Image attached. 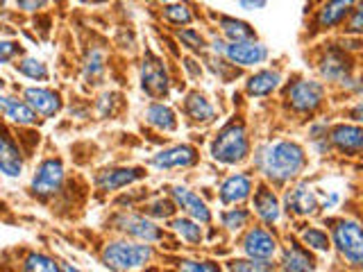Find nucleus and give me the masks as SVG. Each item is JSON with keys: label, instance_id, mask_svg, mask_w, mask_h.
<instances>
[{"label": "nucleus", "instance_id": "obj_22", "mask_svg": "<svg viewBox=\"0 0 363 272\" xmlns=\"http://www.w3.org/2000/svg\"><path fill=\"white\" fill-rule=\"evenodd\" d=\"M281 270L284 272H315V264L311 254L300 243H291L281 254Z\"/></svg>", "mask_w": 363, "mask_h": 272}, {"label": "nucleus", "instance_id": "obj_41", "mask_svg": "<svg viewBox=\"0 0 363 272\" xmlns=\"http://www.w3.org/2000/svg\"><path fill=\"white\" fill-rule=\"evenodd\" d=\"M350 16H352V21H350V32L359 34L361 32V7L357 5L354 9L350 11Z\"/></svg>", "mask_w": 363, "mask_h": 272}, {"label": "nucleus", "instance_id": "obj_32", "mask_svg": "<svg viewBox=\"0 0 363 272\" xmlns=\"http://www.w3.org/2000/svg\"><path fill=\"white\" fill-rule=\"evenodd\" d=\"M164 18L168 23H173V26H189V23L193 21V14L191 9L186 5H166L164 7Z\"/></svg>", "mask_w": 363, "mask_h": 272}, {"label": "nucleus", "instance_id": "obj_34", "mask_svg": "<svg viewBox=\"0 0 363 272\" xmlns=\"http://www.w3.org/2000/svg\"><path fill=\"white\" fill-rule=\"evenodd\" d=\"M230 272H272V264L257 259H238L230 264Z\"/></svg>", "mask_w": 363, "mask_h": 272}, {"label": "nucleus", "instance_id": "obj_26", "mask_svg": "<svg viewBox=\"0 0 363 272\" xmlns=\"http://www.w3.org/2000/svg\"><path fill=\"white\" fill-rule=\"evenodd\" d=\"M218 26H220L225 37L230 39L232 43H236V41H257V32L245 21H238V18H232V16H220Z\"/></svg>", "mask_w": 363, "mask_h": 272}, {"label": "nucleus", "instance_id": "obj_23", "mask_svg": "<svg viewBox=\"0 0 363 272\" xmlns=\"http://www.w3.org/2000/svg\"><path fill=\"white\" fill-rule=\"evenodd\" d=\"M255 213L259 215L264 222H277L279 220V200L268 186H259L255 193Z\"/></svg>", "mask_w": 363, "mask_h": 272}, {"label": "nucleus", "instance_id": "obj_46", "mask_svg": "<svg viewBox=\"0 0 363 272\" xmlns=\"http://www.w3.org/2000/svg\"><path fill=\"white\" fill-rule=\"evenodd\" d=\"M164 3H168V0H164Z\"/></svg>", "mask_w": 363, "mask_h": 272}, {"label": "nucleus", "instance_id": "obj_27", "mask_svg": "<svg viewBox=\"0 0 363 272\" xmlns=\"http://www.w3.org/2000/svg\"><path fill=\"white\" fill-rule=\"evenodd\" d=\"M184 111L189 113V118L196 123H211L216 118V107L200 94H189L184 102Z\"/></svg>", "mask_w": 363, "mask_h": 272}, {"label": "nucleus", "instance_id": "obj_5", "mask_svg": "<svg viewBox=\"0 0 363 272\" xmlns=\"http://www.w3.org/2000/svg\"><path fill=\"white\" fill-rule=\"evenodd\" d=\"M213 50L227 57V62L234 66H259L268 60V48L261 41H236V43H223L216 41Z\"/></svg>", "mask_w": 363, "mask_h": 272}, {"label": "nucleus", "instance_id": "obj_4", "mask_svg": "<svg viewBox=\"0 0 363 272\" xmlns=\"http://www.w3.org/2000/svg\"><path fill=\"white\" fill-rule=\"evenodd\" d=\"M334 245L350 266L359 268L363 264V238L357 220H338L332 230Z\"/></svg>", "mask_w": 363, "mask_h": 272}, {"label": "nucleus", "instance_id": "obj_24", "mask_svg": "<svg viewBox=\"0 0 363 272\" xmlns=\"http://www.w3.org/2000/svg\"><path fill=\"white\" fill-rule=\"evenodd\" d=\"M143 118L147 125H152L155 130L159 132H175L177 130V116L175 111L170 109L168 105H162V102H155L145 109Z\"/></svg>", "mask_w": 363, "mask_h": 272}, {"label": "nucleus", "instance_id": "obj_3", "mask_svg": "<svg viewBox=\"0 0 363 272\" xmlns=\"http://www.w3.org/2000/svg\"><path fill=\"white\" fill-rule=\"evenodd\" d=\"M152 259V247L147 243H128L113 241L102 249V264L116 272H128L134 268L145 266Z\"/></svg>", "mask_w": 363, "mask_h": 272}, {"label": "nucleus", "instance_id": "obj_44", "mask_svg": "<svg viewBox=\"0 0 363 272\" xmlns=\"http://www.w3.org/2000/svg\"><path fill=\"white\" fill-rule=\"evenodd\" d=\"M79 3H102V0H79Z\"/></svg>", "mask_w": 363, "mask_h": 272}, {"label": "nucleus", "instance_id": "obj_18", "mask_svg": "<svg viewBox=\"0 0 363 272\" xmlns=\"http://www.w3.org/2000/svg\"><path fill=\"white\" fill-rule=\"evenodd\" d=\"M252 196V177L245 173L230 175L220 184V202L223 204H241Z\"/></svg>", "mask_w": 363, "mask_h": 272}, {"label": "nucleus", "instance_id": "obj_25", "mask_svg": "<svg viewBox=\"0 0 363 272\" xmlns=\"http://www.w3.org/2000/svg\"><path fill=\"white\" fill-rule=\"evenodd\" d=\"M281 84V75L277 71H270V68H264V71H257L255 75L247 77L245 82V91L250 96H268L272 94L277 86Z\"/></svg>", "mask_w": 363, "mask_h": 272}, {"label": "nucleus", "instance_id": "obj_14", "mask_svg": "<svg viewBox=\"0 0 363 272\" xmlns=\"http://www.w3.org/2000/svg\"><path fill=\"white\" fill-rule=\"evenodd\" d=\"M0 173L5 177H21L23 173V154L5 128H0Z\"/></svg>", "mask_w": 363, "mask_h": 272}, {"label": "nucleus", "instance_id": "obj_43", "mask_svg": "<svg viewBox=\"0 0 363 272\" xmlns=\"http://www.w3.org/2000/svg\"><path fill=\"white\" fill-rule=\"evenodd\" d=\"M60 272H79L75 266H71V264H64L62 268H60Z\"/></svg>", "mask_w": 363, "mask_h": 272}, {"label": "nucleus", "instance_id": "obj_12", "mask_svg": "<svg viewBox=\"0 0 363 272\" xmlns=\"http://www.w3.org/2000/svg\"><path fill=\"white\" fill-rule=\"evenodd\" d=\"M243 252L250 259L270 261L277 252V241L270 232L261 230V227H255V230H250L243 238Z\"/></svg>", "mask_w": 363, "mask_h": 272}, {"label": "nucleus", "instance_id": "obj_17", "mask_svg": "<svg viewBox=\"0 0 363 272\" xmlns=\"http://www.w3.org/2000/svg\"><path fill=\"white\" fill-rule=\"evenodd\" d=\"M145 173L141 168H107L102 170V173L98 175L96 184L100 191L105 193H111V191H118L123 186H130L134 184V181H139Z\"/></svg>", "mask_w": 363, "mask_h": 272}, {"label": "nucleus", "instance_id": "obj_13", "mask_svg": "<svg viewBox=\"0 0 363 272\" xmlns=\"http://www.w3.org/2000/svg\"><path fill=\"white\" fill-rule=\"evenodd\" d=\"M357 5V0H327L315 14V30H332L340 26Z\"/></svg>", "mask_w": 363, "mask_h": 272}, {"label": "nucleus", "instance_id": "obj_8", "mask_svg": "<svg viewBox=\"0 0 363 272\" xmlns=\"http://www.w3.org/2000/svg\"><path fill=\"white\" fill-rule=\"evenodd\" d=\"M64 184V164L60 159H43L34 170L32 177V193L39 198H50Z\"/></svg>", "mask_w": 363, "mask_h": 272}, {"label": "nucleus", "instance_id": "obj_35", "mask_svg": "<svg viewBox=\"0 0 363 272\" xmlns=\"http://www.w3.org/2000/svg\"><path fill=\"white\" fill-rule=\"evenodd\" d=\"M102 73H105V57H102L100 50H91L89 60L84 64V75L86 79H98L102 77Z\"/></svg>", "mask_w": 363, "mask_h": 272}, {"label": "nucleus", "instance_id": "obj_10", "mask_svg": "<svg viewBox=\"0 0 363 272\" xmlns=\"http://www.w3.org/2000/svg\"><path fill=\"white\" fill-rule=\"evenodd\" d=\"M116 227L128 234L132 238H136V241L141 243H155L159 241L164 234H162V227H157L152 220H147L145 215H134V213H121L116 218Z\"/></svg>", "mask_w": 363, "mask_h": 272}, {"label": "nucleus", "instance_id": "obj_30", "mask_svg": "<svg viewBox=\"0 0 363 272\" xmlns=\"http://www.w3.org/2000/svg\"><path fill=\"white\" fill-rule=\"evenodd\" d=\"M23 272H60V264L48 254L32 252L23 264Z\"/></svg>", "mask_w": 363, "mask_h": 272}, {"label": "nucleus", "instance_id": "obj_2", "mask_svg": "<svg viewBox=\"0 0 363 272\" xmlns=\"http://www.w3.org/2000/svg\"><path fill=\"white\" fill-rule=\"evenodd\" d=\"M250 154V141L243 123H227L211 143V157L225 166L241 164Z\"/></svg>", "mask_w": 363, "mask_h": 272}, {"label": "nucleus", "instance_id": "obj_36", "mask_svg": "<svg viewBox=\"0 0 363 272\" xmlns=\"http://www.w3.org/2000/svg\"><path fill=\"white\" fill-rule=\"evenodd\" d=\"M177 39L186 45V48L191 50H202L204 48V39H202V34L198 30H193V28H184V30H179L177 32Z\"/></svg>", "mask_w": 363, "mask_h": 272}, {"label": "nucleus", "instance_id": "obj_16", "mask_svg": "<svg viewBox=\"0 0 363 272\" xmlns=\"http://www.w3.org/2000/svg\"><path fill=\"white\" fill-rule=\"evenodd\" d=\"M350 73H352V64L347 60V55L338 48H332L329 52H325V57L320 60V75L327 79V82H350Z\"/></svg>", "mask_w": 363, "mask_h": 272}, {"label": "nucleus", "instance_id": "obj_19", "mask_svg": "<svg viewBox=\"0 0 363 272\" xmlns=\"http://www.w3.org/2000/svg\"><path fill=\"white\" fill-rule=\"evenodd\" d=\"M0 116H5L11 123L18 125H37V113L30 109L26 100H18L14 96L0 94Z\"/></svg>", "mask_w": 363, "mask_h": 272}, {"label": "nucleus", "instance_id": "obj_42", "mask_svg": "<svg viewBox=\"0 0 363 272\" xmlns=\"http://www.w3.org/2000/svg\"><path fill=\"white\" fill-rule=\"evenodd\" d=\"M238 5L243 9H264L268 5V0H238Z\"/></svg>", "mask_w": 363, "mask_h": 272}, {"label": "nucleus", "instance_id": "obj_37", "mask_svg": "<svg viewBox=\"0 0 363 272\" xmlns=\"http://www.w3.org/2000/svg\"><path fill=\"white\" fill-rule=\"evenodd\" d=\"M182 272H220V266L213 261H182Z\"/></svg>", "mask_w": 363, "mask_h": 272}, {"label": "nucleus", "instance_id": "obj_33", "mask_svg": "<svg viewBox=\"0 0 363 272\" xmlns=\"http://www.w3.org/2000/svg\"><path fill=\"white\" fill-rule=\"evenodd\" d=\"M220 220H223V227H227V230L238 232V230H243V227H247L250 211H245V209H230V211H225L220 215Z\"/></svg>", "mask_w": 363, "mask_h": 272}, {"label": "nucleus", "instance_id": "obj_20", "mask_svg": "<svg viewBox=\"0 0 363 272\" xmlns=\"http://www.w3.org/2000/svg\"><path fill=\"white\" fill-rule=\"evenodd\" d=\"M286 209L293 215H311L318 211V198L315 193L306 186L298 184L286 193Z\"/></svg>", "mask_w": 363, "mask_h": 272}, {"label": "nucleus", "instance_id": "obj_38", "mask_svg": "<svg viewBox=\"0 0 363 272\" xmlns=\"http://www.w3.org/2000/svg\"><path fill=\"white\" fill-rule=\"evenodd\" d=\"M18 52H21L18 41L0 39V64H9L11 60H16Z\"/></svg>", "mask_w": 363, "mask_h": 272}, {"label": "nucleus", "instance_id": "obj_15", "mask_svg": "<svg viewBox=\"0 0 363 272\" xmlns=\"http://www.w3.org/2000/svg\"><path fill=\"white\" fill-rule=\"evenodd\" d=\"M173 200H175L177 207L184 211L189 218L196 220V222H209L211 220L209 207L204 204V200L198 196V193H193L191 188H186V186H173Z\"/></svg>", "mask_w": 363, "mask_h": 272}, {"label": "nucleus", "instance_id": "obj_9", "mask_svg": "<svg viewBox=\"0 0 363 272\" xmlns=\"http://www.w3.org/2000/svg\"><path fill=\"white\" fill-rule=\"evenodd\" d=\"M23 100L28 102L37 116L43 118H52L62 111V96L48 86H28L23 91Z\"/></svg>", "mask_w": 363, "mask_h": 272}, {"label": "nucleus", "instance_id": "obj_21", "mask_svg": "<svg viewBox=\"0 0 363 272\" xmlns=\"http://www.w3.org/2000/svg\"><path fill=\"white\" fill-rule=\"evenodd\" d=\"M332 143L340 152L357 157L363 147V132L359 125H338L332 130Z\"/></svg>", "mask_w": 363, "mask_h": 272}, {"label": "nucleus", "instance_id": "obj_45", "mask_svg": "<svg viewBox=\"0 0 363 272\" xmlns=\"http://www.w3.org/2000/svg\"><path fill=\"white\" fill-rule=\"evenodd\" d=\"M0 3H5V0H0Z\"/></svg>", "mask_w": 363, "mask_h": 272}, {"label": "nucleus", "instance_id": "obj_11", "mask_svg": "<svg viewBox=\"0 0 363 272\" xmlns=\"http://www.w3.org/2000/svg\"><path fill=\"white\" fill-rule=\"evenodd\" d=\"M159 170H175V168H191L198 164V150L193 145H173L157 152L150 162Z\"/></svg>", "mask_w": 363, "mask_h": 272}, {"label": "nucleus", "instance_id": "obj_29", "mask_svg": "<svg viewBox=\"0 0 363 272\" xmlns=\"http://www.w3.org/2000/svg\"><path fill=\"white\" fill-rule=\"evenodd\" d=\"M16 71L30 79H37V82H45V79L50 77L48 66L41 60H34V57H23L21 62H16Z\"/></svg>", "mask_w": 363, "mask_h": 272}, {"label": "nucleus", "instance_id": "obj_6", "mask_svg": "<svg viewBox=\"0 0 363 272\" xmlns=\"http://www.w3.org/2000/svg\"><path fill=\"white\" fill-rule=\"evenodd\" d=\"M141 89L152 100L166 98L168 91H170V77H168L166 66L152 52H147L143 57V64H141Z\"/></svg>", "mask_w": 363, "mask_h": 272}, {"label": "nucleus", "instance_id": "obj_31", "mask_svg": "<svg viewBox=\"0 0 363 272\" xmlns=\"http://www.w3.org/2000/svg\"><path fill=\"white\" fill-rule=\"evenodd\" d=\"M302 243L309 247V249H315V252H329V236L318 230V227H309V230L302 232Z\"/></svg>", "mask_w": 363, "mask_h": 272}, {"label": "nucleus", "instance_id": "obj_1", "mask_svg": "<svg viewBox=\"0 0 363 272\" xmlns=\"http://www.w3.org/2000/svg\"><path fill=\"white\" fill-rule=\"evenodd\" d=\"M257 166L266 179L275 181V184H286L304 170L306 154L298 143L275 141L259 150Z\"/></svg>", "mask_w": 363, "mask_h": 272}, {"label": "nucleus", "instance_id": "obj_7", "mask_svg": "<svg viewBox=\"0 0 363 272\" xmlns=\"http://www.w3.org/2000/svg\"><path fill=\"white\" fill-rule=\"evenodd\" d=\"M286 100L298 113H311L323 105L325 100V86L315 79H298L286 91Z\"/></svg>", "mask_w": 363, "mask_h": 272}, {"label": "nucleus", "instance_id": "obj_40", "mask_svg": "<svg viewBox=\"0 0 363 272\" xmlns=\"http://www.w3.org/2000/svg\"><path fill=\"white\" fill-rule=\"evenodd\" d=\"M14 3L21 11H30L32 14V11H39L43 7H48L50 0H14Z\"/></svg>", "mask_w": 363, "mask_h": 272}, {"label": "nucleus", "instance_id": "obj_28", "mask_svg": "<svg viewBox=\"0 0 363 272\" xmlns=\"http://www.w3.org/2000/svg\"><path fill=\"white\" fill-rule=\"evenodd\" d=\"M170 227L179 234L182 241H186L191 245L202 243V227L193 218H175L173 222H170Z\"/></svg>", "mask_w": 363, "mask_h": 272}, {"label": "nucleus", "instance_id": "obj_39", "mask_svg": "<svg viewBox=\"0 0 363 272\" xmlns=\"http://www.w3.org/2000/svg\"><path fill=\"white\" fill-rule=\"evenodd\" d=\"M173 211H175V204L170 200H157L150 204V213L157 215V218H170Z\"/></svg>", "mask_w": 363, "mask_h": 272}]
</instances>
